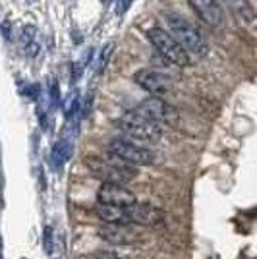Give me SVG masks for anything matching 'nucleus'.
Masks as SVG:
<instances>
[{
  "label": "nucleus",
  "instance_id": "f257e3e1",
  "mask_svg": "<svg viewBox=\"0 0 257 259\" xmlns=\"http://www.w3.org/2000/svg\"><path fill=\"white\" fill-rule=\"evenodd\" d=\"M164 23L168 27V31L178 39V43L182 45L184 49L193 56H205L209 53V45L205 41V37L199 33V29L193 25L192 22H188L186 18H182L180 14H166L164 16Z\"/></svg>",
  "mask_w": 257,
  "mask_h": 259
},
{
  "label": "nucleus",
  "instance_id": "f03ea898",
  "mask_svg": "<svg viewBox=\"0 0 257 259\" xmlns=\"http://www.w3.org/2000/svg\"><path fill=\"white\" fill-rule=\"evenodd\" d=\"M116 128L134 141H157L161 140L162 130L157 122L145 118L140 114L136 108L124 112L120 118L116 120Z\"/></svg>",
  "mask_w": 257,
  "mask_h": 259
},
{
  "label": "nucleus",
  "instance_id": "7ed1b4c3",
  "mask_svg": "<svg viewBox=\"0 0 257 259\" xmlns=\"http://www.w3.org/2000/svg\"><path fill=\"white\" fill-rule=\"evenodd\" d=\"M87 168L91 170V174L103 180V182H114V184H128L138 176V166H132L128 162L120 161L118 157H114L112 161L108 159H89L87 161Z\"/></svg>",
  "mask_w": 257,
  "mask_h": 259
},
{
  "label": "nucleus",
  "instance_id": "20e7f679",
  "mask_svg": "<svg viewBox=\"0 0 257 259\" xmlns=\"http://www.w3.org/2000/svg\"><path fill=\"white\" fill-rule=\"evenodd\" d=\"M147 37L153 43V47L157 49V53L161 54L162 58H166L168 62L176 66L190 64V53L178 43V39L172 33H168L162 27H151L149 31H147Z\"/></svg>",
  "mask_w": 257,
  "mask_h": 259
},
{
  "label": "nucleus",
  "instance_id": "39448f33",
  "mask_svg": "<svg viewBox=\"0 0 257 259\" xmlns=\"http://www.w3.org/2000/svg\"><path fill=\"white\" fill-rule=\"evenodd\" d=\"M108 153L132 166H149L155 162V153L140 145V141L118 138L108 143Z\"/></svg>",
  "mask_w": 257,
  "mask_h": 259
},
{
  "label": "nucleus",
  "instance_id": "423d86ee",
  "mask_svg": "<svg viewBox=\"0 0 257 259\" xmlns=\"http://www.w3.org/2000/svg\"><path fill=\"white\" fill-rule=\"evenodd\" d=\"M136 110L140 114H143L145 118L157 122L159 126H176L178 120H180V114H178L176 108L168 105L166 101H162L161 97H155V95L141 101L140 105L136 107Z\"/></svg>",
  "mask_w": 257,
  "mask_h": 259
},
{
  "label": "nucleus",
  "instance_id": "0eeeda50",
  "mask_svg": "<svg viewBox=\"0 0 257 259\" xmlns=\"http://www.w3.org/2000/svg\"><path fill=\"white\" fill-rule=\"evenodd\" d=\"M99 236L108 244L114 246H130L138 244L141 240V230L138 225H128V223H105V227L99 228Z\"/></svg>",
  "mask_w": 257,
  "mask_h": 259
},
{
  "label": "nucleus",
  "instance_id": "6e6552de",
  "mask_svg": "<svg viewBox=\"0 0 257 259\" xmlns=\"http://www.w3.org/2000/svg\"><path fill=\"white\" fill-rule=\"evenodd\" d=\"M97 201L105 205H120L128 207L136 203V195L130 192L124 184L103 182L99 192H97Z\"/></svg>",
  "mask_w": 257,
  "mask_h": 259
},
{
  "label": "nucleus",
  "instance_id": "1a4fd4ad",
  "mask_svg": "<svg viewBox=\"0 0 257 259\" xmlns=\"http://www.w3.org/2000/svg\"><path fill=\"white\" fill-rule=\"evenodd\" d=\"M134 79H136V83H138V85L143 87L147 93L155 95V97L168 95V93H170V89H172V81L168 79V77L162 76L161 72H157V70H149V68L136 72Z\"/></svg>",
  "mask_w": 257,
  "mask_h": 259
},
{
  "label": "nucleus",
  "instance_id": "9d476101",
  "mask_svg": "<svg viewBox=\"0 0 257 259\" xmlns=\"http://www.w3.org/2000/svg\"><path fill=\"white\" fill-rule=\"evenodd\" d=\"M128 223L138 227H161L164 223V213L159 207L136 201L134 205H128Z\"/></svg>",
  "mask_w": 257,
  "mask_h": 259
},
{
  "label": "nucleus",
  "instance_id": "9b49d317",
  "mask_svg": "<svg viewBox=\"0 0 257 259\" xmlns=\"http://www.w3.org/2000/svg\"><path fill=\"white\" fill-rule=\"evenodd\" d=\"M195 14L203 20L209 27H221L223 25V8L219 4V0H188Z\"/></svg>",
  "mask_w": 257,
  "mask_h": 259
},
{
  "label": "nucleus",
  "instance_id": "f8f14e48",
  "mask_svg": "<svg viewBox=\"0 0 257 259\" xmlns=\"http://www.w3.org/2000/svg\"><path fill=\"white\" fill-rule=\"evenodd\" d=\"M226 4L242 22L251 23L255 20V8L249 0H226Z\"/></svg>",
  "mask_w": 257,
  "mask_h": 259
},
{
  "label": "nucleus",
  "instance_id": "ddd939ff",
  "mask_svg": "<svg viewBox=\"0 0 257 259\" xmlns=\"http://www.w3.org/2000/svg\"><path fill=\"white\" fill-rule=\"evenodd\" d=\"M68 155H70V149H68L66 141H58V143L54 145V149H53V161H54V164H56V166L64 164L66 159H68Z\"/></svg>",
  "mask_w": 257,
  "mask_h": 259
},
{
  "label": "nucleus",
  "instance_id": "4468645a",
  "mask_svg": "<svg viewBox=\"0 0 257 259\" xmlns=\"http://www.w3.org/2000/svg\"><path fill=\"white\" fill-rule=\"evenodd\" d=\"M112 49H114V43H107L101 51V56H99V64H97V74H103V70L107 68L108 58L112 54Z\"/></svg>",
  "mask_w": 257,
  "mask_h": 259
},
{
  "label": "nucleus",
  "instance_id": "2eb2a0df",
  "mask_svg": "<svg viewBox=\"0 0 257 259\" xmlns=\"http://www.w3.org/2000/svg\"><path fill=\"white\" fill-rule=\"evenodd\" d=\"M89 259H120V255L112 249H101V251H95Z\"/></svg>",
  "mask_w": 257,
  "mask_h": 259
},
{
  "label": "nucleus",
  "instance_id": "dca6fc26",
  "mask_svg": "<svg viewBox=\"0 0 257 259\" xmlns=\"http://www.w3.org/2000/svg\"><path fill=\"white\" fill-rule=\"evenodd\" d=\"M45 249L53 251V228H45Z\"/></svg>",
  "mask_w": 257,
  "mask_h": 259
},
{
  "label": "nucleus",
  "instance_id": "f3484780",
  "mask_svg": "<svg viewBox=\"0 0 257 259\" xmlns=\"http://www.w3.org/2000/svg\"><path fill=\"white\" fill-rule=\"evenodd\" d=\"M132 2H134V0H116V14L118 16H122L124 12H128V8L132 6Z\"/></svg>",
  "mask_w": 257,
  "mask_h": 259
},
{
  "label": "nucleus",
  "instance_id": "a211bd4d",
  "mask_svg": "<svg viewBox=\"0 0 257 259\" xmlns=\"http://www.w3.org/2000/svg\"><path fill=\"white\" fill-rule=\"evenodd\" d=\"M2 29H4V37H6V39H10V27H8V22H4Z\"/></svg>",
  "mask_w": 257,
  "mask_h": 259
}]
</instances>
